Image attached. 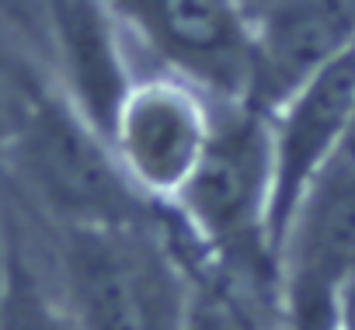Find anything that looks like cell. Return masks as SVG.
<instances>
[{
    "label": "cell",
    "instance_id": "3",
    "mask_svg": "<svg viewBox=\"0 0 355 330\" xmlns=\"http://www.w3.org/2000/svg\"><path fill=\"white\" fill-rule=\"evenodd\" d=\"M112 8L160 70L216 104H251L254 49L244 0H112Z\"/></svg>",
    "mask_w": 355,
    "mask_h": 330
},
{
    "label": "cell",
    "instance_id": "8",
    "mask_svg": "<svg viewBox=\"0 0 355 330\" xmlns=\"http://www.w3.org/2000/svg\"><path fill=\"white\" fill-rule=\"evenodd\" d=\"M282 295H331L355 278V146H345L296 205L279 247Z\"/></svg>",
    "mask_w": 355,
    "mask_h": 330
},
{
    "label": "cell",
    "instance_id": "5",
    "mask_svg": "<svg viewBox=\"0 0 355 330\" xmlns=\"http://www.w3.org/2000/svg\"><path fill=\"white\" fill-rule=\"evenodd\" d=\"M272 129V216L268 244L279 257L282 237L306 188L348 146L355 129V49L317 70L268 111Z\"/></svg>",
    "mask_w": 355,
    "mask_h": 330
},
{
    "label": "cell",
    "instance_id": "13",
    "mask_svg": "<svg viewBox=\"0 0 355 330\" xmlns=\"http://www.w3.org/2000/svg\"><path fill=\"white\" fill-rule=\"evenodd\" d=\"M251 4H258V0H244V8H251Z\"/></svg>",
    "mask_w": 355,
    "mask_h": 330
},
{
    "label": "cell",
    "instance_id": "10",
    "mask_svg": "<svg viewBox=\"0 0 355 330\" xmlns=\"http://www.w3.org/2000/svg\"><path fill=\"white\" fill-rule=\"evenodd\" d=\"M286 330H341L338 299L331 295H282Z\"/></svg>",
    "mask_w": 355,
    "mask_h": 330
},
{
    "label": "cell",
    "instance_id": "14",
    "mask_svg": "<svg viewBox=\"0 0 355 330\" xmlns=\"http://www.w3.org/2000/svg\"><path fill=\"white\" fill-rule=\"evenodd\" d=\"M279 330H286V327H279Z\"/></svg>",
    "mask_w": 355,
    "mask_h": 330
},
{
    "label": "cell",
    "instance_id": "9",
    "mask_svg": "<svg viewBox=\"0 0 355 330\" xmlns=\"http://www.w3.org/2000/svg\"><path fill=\"white\" fill-rule=\"evenodd\" d=\"M0 330H84L60 288L49 285L15 233L0 282Z\"/></svg>",
    "mask_w": 355,
    "mask_h": 330
},
{
    "label": "cell",
    "instance_id": "12",
    "mask_svg": "<svg viewBox=\"0 0 355 330\" xmlns=\"http://www.w3.org/2000/svg\"><path fill=\"white\" fill-rule=\"evenodd\" d=\"M8 254H11V226L0 216V282H4V268H8Z\"/></svg>",
    "mask_w": 355,
    "mask_h": 330
},
{
    "label": "cell",
    "instance_id": "4",
    "mask_svg": "<svg viewBox=\"0 0 355 330\" xmlns=\"http://www.w3.org/2000/svg\"><path fill=\"white\" fill-rule=\"evenodd\" d=\"M216 101L167 70L139 73L108 129L129 185L167 209L189 185L216 125Z\"/></svg>",
    "mask_w": 355,
    "mask_h": 330
},
{
    "label": "cell",
    "instance_id": "7",
    "mask_svg": "<svg viewBox=\"0 0 355 330\" xmlns=\"http://www.w3.org/2000/svg\"><path fill=\"white\" fill-rule=\"evenodd\" d=\"M251 15V104L272 111L317 70L355 49V0H258Z\"/></svg>",
    "mask_w": 355,
    "mask_h": 330
},
{
    "label": "cell",
    "instance_id": "11",
    "mask_svg": "<svg viewBox=\"0 0 355 330\" xmlns=\"http://www.w3.org/2000/svg\"><path fill=\"white\" fill-rule=\"evenodd\" d=\"M25 80H28L25 73H11L4 63H0V153H4V143H8V132H11L15 108H18Z\"/></svg>",
    "mask_w": 355,
    "mask_h": 330
},
{
    "label": "cell",
    "instance_id": "1",
    "mask_svg": "<svg viewBox=\"0 0 355 330\" xmlns=\"http://www.w3.org/2000/svg\"><path fill=\"white\" fill-rule=\"evenodd\" d=\"M0 171L21 185L56 230L125 226L160 209L129 185L112 143L56 84L25 80L0 153Z\"/></svg>",
    "mask_w": 355,
    "mask_h": 330
},
{
    "label": "cell",
    "instance_id": "2",
    "mask_svg": "<svg viewBox=\"0 0 355 330\" xmlns=\"http://www.w3.org/2000/svg\"><path fill=\"white\" fill-rule=\"evenodd\" d=\"M56 288L84 330H182L192 261L167 209L125 226L56 230Z\"/></svg>",
    "mask_w": 355,
    "mask_h": 330
},
{
    "label": "cell",
    "instance_id": "6",
    "mask_svg": "<svg viewBox=\"0 0 355 330\" xmlns=\"http://www.w3.org/2000/svg\"><path fill=\"white\" fill-rule=\"evenodd\" d=\"M56 91L108 139L119 104L136 84L129 59V28L112 0H42Z\"/></svg>",
    "mask_w": 355,
    "mask_h": 330
}]
</instances>
